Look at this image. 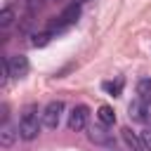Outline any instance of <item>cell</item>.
Returning a JSON list of instances; mask_svg holds the SVG:
<instances>
[{
    "label": "cell",
    "instance_id": "cell-6",
    "mask_svg": "<svg viewBox=\"0 0 151 151\" xmlns=\"http://www.w3.org/2000/svg\"><path fill=\"white\" fill-rule=\"evenodd\" d=\"M7 64H9V78H24L28 73V59L24 54L7 57Z\"/></svg>",
    "mask_w": 151,
    "mask_h": 151
},
{
    "label": "cell",
    "instance_id": "cell-4",
    "mask_svg": "<svg viewBox=\"0 0 151 151\" xmlns=\"http://www.w3.org/2000/svg\"><path fill=\"white\" fill-rule=\"evenodd\" d=\"M130 118L137 120V123H144L151 127V101H142V99H134L130 104Z\"/></svg>",
    "mask_w": 151,
    "mask_h": 151
},
{
    "label": "cell",
    "instance_id": "cell-5",
    "mask_svg": "<svg viewBox=\"0 0 151 151\" xmlns=\"http://www.w3.org/2000/svg\"><path fill=\"white\" fill-rule=\"evenodd\" d=\"M87 137H90V142H94V144H99V146H109V144H113V134L106 130V125H90L87 127Z\"/></svg>",
    "mask_w": 151,
    "mask_h": 151
},
{
    "label": "cell",
    "instance_id": "cell-9",
    "mask_svg": "<svg viewBox=\"0 0 151 151\" xmlns=\"http://www.w3.org/2000/svg\"><path fill=\"white\" fill-rule=\"evenodd\" d=\"M97 120H99L101 125H113V123H116V113H113V109L106 106V104H101V106L97 109Z\"/></svg>",
    "mask_w": 151,
    "mask_h": 151
},
{
    "label": "cell",
    "instance_id": "cell-1",
    "mask_svg": "<svg viewBox=\"0 0 151 151\" xmlns=\"http://www.w3.org/2000/svg\"><path fill=\"white\" fill-rule=\"evenodd\" d=\"M40 127H42V111H38V106H26L19 118V137L31 142L40 134Z\"/></svg>",
    "mask_w": 151,
    "mask_h": 151
},
{
    "label": "cell",
    "instance_id": "cell-15",
    "mask_svg": "<svg viewBox=\"0 0 151 151\" xmlns=\"http://www.w3.org/2000/svg\"><path fill=\"white\" fill-rule=\"evenodd\" d=\"M50 38H52V33H47V31L45 33H38V35H33V45L35 47H42V45H47Z\"/></svg>",
    "mask_w": 151,
    "mask_h": 151
},
{
    "label": "cell",
    "instance_id": "cell-11",
    "mask_svg": "<svg viewBox=\"0 0 151 151\" xmlns=\"http://www.w3.org/2000/svg\"><path fill=\"white\" fill-rule=\"evenodd\" d=\"M12 24H14V9L12 7H2V12H0V28L5 31Z\"/></svg>",
    "mask_w": 151,
    "mask_h": 151
},
{
    "label": "cell",
    "instance_id": "cell-13",
    "mask_svg": "<svg viewBox=\"0 0 151 151\" xmlns=\"http://www.w3.org/2000/svg\"><path fill=\"white\" fill-rule=\"evenodd\" d=\"M123 137H125L127 146H132V151H134V149H139V144H142V142H139V139L132 134V130H130V127H125V130H123Z\"/></svg>",
    "mask_w": 151,
    "mask_h": 151
},
{
    "label": "cell",
    "instance_id": "cell-3",
    "mask_svg": "<svg viewBox=\"0 0 151 151\" xmlns=\"http://www.w3.org/2000/svg\"><path fill=\"white\" fill-rule=\"evenodd\" d=\"M87 118H90V109H87L85 104L73 106L71 113H68V130H73V132L85 130V127H87Z\"/></svg>",
    "mask_w": 151,
    "mask_h": 151
},
{
    "label": "cell",
    "instance_id": "cell-8",
    "mask_svg": "<svg viewBox=\"0 0 151 151\" xmlns=\"http://www.w3.org/2000/svg\"><path fill=\"white\" fill-rule=\"evenodd\" d=\"M19 137V127H14V125H9L7 120L2 123V127H0V144L7 149V146H12L14 144V139Z\"/></svg>",
    "mask_w": 151,
    "mask_h": 151
},
{
    "label": "cell",
    "instance_id": "cell-10",
    "mask_svg": "<svg viewBox=\"0 0 151 151\" xmlns=\"http://www.w3.org/2000/svg\"><path fill=\"white\" fill-rule=\"evenodd\" d=\"M137 99L151 101V78H142L137 83Z\"/></svg>",
    "mask_w": 151,
    "mask_h": 151
},
{
    "label": "cell",
    "instance_id": "cell-2",
    "mask_svg": "<svg viewBox=\"0 0 151 151\" xmlns=\"http://www.w3.org/2000/svg\"><path fill=\"white\" fill-rule=\"evenodd\" d=\"M61 113H64V101H61V99L50 101V104L42 109V125L50 127V130H57V127H59V120H61Z\"/></svg>",
    "mask_w": 151,
    "mask_h": 151
},
{
    "label": "cell",
    "instance_id": "cell-16",
    "mask_svg": "<svg viewBox=\"0 0 151 151\" xmlns=\"http://www.w3.org/2000/svg\"><path fill=\"white\" fill-rule=\"evenodd\" d=\"M80 2H85V0H80Z\"/></svg>",
    "mask_w": 151,
    "mask_h": 151
},
{
    "label": "cell",
    "instance_id": "cell-7",
    "mask_svg": "<svg viewBox=\"0 0 151 151\" xmlns=\"http://www.w3.org/2000/svg\"><path fill=\"white\" fill-rule=\"evenodd\" d=\"M78 19H80V5H78V2H71V5H66V7H64V12L59 14V21H61L66 28H68L71 24H76Z\"/></svg>",
    "mask_w": 151,
    "mask_h": 151
},
{
    "label": "cell",
    "instance_id": "cell-12",
    "mask_svg": "<svg viewBox=\"0 0 151 151\" xmlns=\"http://www.w3.org/2000/svg\"><path fill=\"white\" fill-rule=\"evenodd\" d=\"M101 87H104V92H109V94L118 97V94L123 92V78H118V80H109V83H104Z\"/></svg>",
    "mask_w": 151,
    "mask_h": 151
},
{
    "label": "cell",
    "instance_id": "cell-14",
    "mask_svg": "<svg viewBox=\"0 0 151 151\" xmlns=\"http://www.w3.org/2000/svg\"><path fill=\"white\" fill-rule=\"evenodd\" d=\"M139 142H142V146H144V149H149V151H151V127H146V130H142V132H139Z\"/></svg>",
    "mask_w": 151,
    "mask_h": 151
}]
</instances>
